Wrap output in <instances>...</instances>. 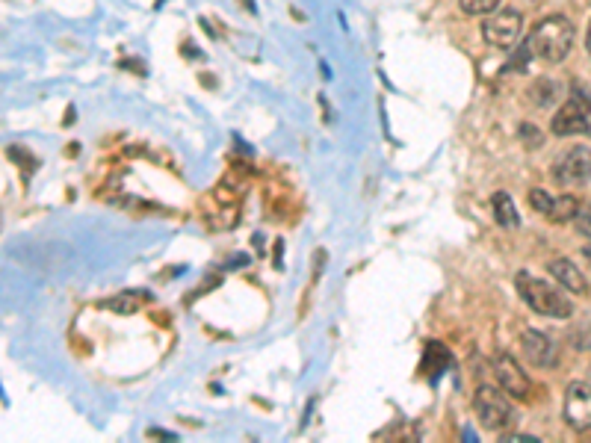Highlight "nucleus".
Instances as JSON below:
<instances>
[{
    "label": "nucleus",
    "mask_w": 591,
    "mask_h": 443,
    "mask_svg": "<svg viewBox=\"0 0 591 443\" xmlns=\"http://www.w3.org/2000/svg\"><path fill=\"white\" fill-rule=\"evenodd\" d=\"M574 39H577V30L565 15H547L535 24L526 42L532 48V57H538L541 63H562L571 54Z\"/></svg>",
    "instance_id": "nucleus-1"
},
{
    "label": "nucleus",
    "mask_w": 591,
    "mask_h": 443,
    "mask_svg": "<svg viewBox=\"0 0 591 443\" xmlns=\"http://www.w3.org/2000/svg\"><path fill=\"white\" fill-rule=\"evenodd\" d=\"M515 287H518V293H521V299H524L526 305L535 314H541V317L568 319L574 314L571 299L556 284H550V281H541V278H535L529 272H518L515 275Z\"/></svg>",
    "instance_id": "nucleus-2"
},
{
    "label": "nucleus",
    "mask_w": 591,
    "mask_h": 443,
    "mask_svg": "<svg viewBox=\"0 0 591 443\" xmlns=\"http://www.w3.org/2000/svg\"><path fill=\"white\" fill-rule=\"evenodd\" d=\"M473 411H476L479 423L488 432H503L515 420V408L509 402V393L503 387H494V384H479L476 387V393H473Z\"/></svg>",
    "instance_id": "nucleus-3"
},
{
    "label": "nucleus",
    "mask_w": 591,
    "mask_h": 443,
    "mask_svg": "<svg viewBox=\"0 0 591 443\" xmlns=\"http://www.w3.org/2000/svg\"><path fill=\"white\" fill-rule=\"evenodd\" d=\"M524 30V18L518 9H494L488 12V18L482 21V39L494 48H515Z\"/></svg>",
    "instance_id": "nucleus-4"
},
{
    "label": "nucleus",
    "mask_w": 591,
    "mask_h": 443,
    "mask_svg": "<svg viewBox=\"0 0 591 443\" xmlns=\"http://www.w3.org/2000/svg\"><path fill=\"white\" fill-rule=\"evenodd\" d=\"M550 130L556 136H577V133H589L591 130V98L583 89H574L571 98L562 104V110H556Z\"/></svg>",
    "instance_id": "nucleus-5"
},
{
    "label": "nucleus",
    "mask_w": 591,
    "mask_h": 443,
    "mask_svg": "<svg viewBox=\"0 0 591 443\" xmlns=\"http://www.w3.org/2000/svg\"><path fill=\"white\" fill-rule=\"evenodd\" d=\"M553 178L562 187H583L591 181V148L574 145L553 163Z\"/></svg>",
    "instance_id": "nucleus-6"
},
{
    "label": "nucleus",
    "mask_w": 591,
    "mask_h": 443,
    "mask_svg": "<svg viewBox=\"0 0 591 443\" xmlns=\"http://www.w3.org/2000/svg\"><path fill=\"white\" fill-rule=\"evenodd\" d=\"M565 423L574 432H589L591 429V384L586 381H571L565 390Z\"/></svg>",
    "instance_id": "nucleus-7"
},
{
    "label": "nucleus",
    "mask_w": 591,
    "mask_h": 443,
    "mask_svg": "<svg viewBox=\"0 0 591 443\" xmlns=\"http://www.w3.org/2000/svg\"><path fill=\"white\" fill-rule=\"evenodd\" d=\"M494 376L497 384L512 396V399H526L532 393V381L526 376V370L512 358V355H497L494 361Z\"/></svg>",
    "instance_id": "nucleus-8"
},
{
    "label": "nucleus",
    "mask_w": 591,
    "mask_h": 443,
    "mask_svg": "<svg viewBox=\"0 0 591 443\" xmlns=\"http://www.w3.org/2000/svg\"><path fill=\"white\" fill-rule=\"evenodd\" d=\"M521 352H524L526 364L541 367V370H550V367H556V361H559L556 343H553L547 334L532 331V328H526L524 334H521Z\"/></svg>",
    "instance_id": "nucleus-9"
},
{
    "label": "nucleus",
    "mask_w": 591,
    "mask_h": 443,
    "mask_svg": "<svg viewBox=\"0 0 591 443\" xmlns=\"http://www.w3.org/2000/svg\"><path fill=\"white\" fill-rule=\"evenodd\" d=\"M550 275L565 287V290H571V293H580V296H586L589 293V281H586V275L571 263V260H565V257H556V260H550Z\"/></svg>",
    "instance_id": "nucleus-10"
},
{
    "label": "nucleus",
    "mask_w": 591,
    "mask_h": 443,
    "mask_svg": "<svg viewBox=\"0 0 591 443\" xmlns=\"http://www.w3.org/2000/svg\"><path fill=\"white\" fill-rule=\"evenodd\" d=\"M491 210H494V219H497L500 228H509V231L521 228V213H518L509 192H494L491 195Z\"/></svg>",
    "instance_id": "nucleus-11"
},
{
    "label": "nucleus",
    "mask_w": 591,
    "mask_h": 443,
    "mask_svg": "<svg viewBox=\"0 0 591 443\" xmlns=\"http://www.w3.org/2000/svg\"><path fill=\"white\" fill-rule=\"evenodd\" d=\"M577 213H580V201L574 195H559V198H553V207H550L547 219L550 222H574Z\"/></svg>",
    "instance_id": "nucleus-12"
},
{
    "label": "nucleus",
    "mask_w": 591,
    "mask_h": 443,
    "mask_svg": "<svg viewBox=\"0 0 591 443\" xmlns=\"http://www.w3.org/2000/svg\"><path fill=\"white\" fill-rule=\"evenodd\" d=\"M559 83H553V80H538V86H535V101L541 104V107H550L556 98H559Z\"/></svg>",
    "instance_id": "nucleus-13"
},
{
    "label": "nucleus",
    "mask_w": 591,
    "mask_h": 443,
    "mask_svg": "<svg viewBox=\"0 0 591 443\" xmlns=\"http://www.w3.org/2000/svg\"><path fill=\"white\" fill-rule=\"evenodd\" d=\"M500 3H503V0H459L461 12H467V15H488V12H494Z\"/></svg>",
    "instance_id": "nucleus-14"
},
{
    "label": "nucleus",
    "mask_w": 591,
    "mask_h": 443,
    "mask_svg": "<svg viewBox=\"0 0 591 443\" xmlns=\"http://www.w3.org/2000/svg\"><path fill=\"white\" fill-rule=\"evenodd\" d=\"M110 308L113 311H122V314H133L139 308V299H136V293H122V296H116L110 302Z\"/></svg>",
    "instance_id": "nucleus-15"
},
{
    "label": "nucleus",
    "mask_w": 591,
    "mask_h": 443,
    "mask_svg": "<svg viewBox=\"0 0 591 443\" xmlns=\"http://www.w3.org/2000/svg\"><path fill=\"white\" fill-rule=\"evenodd\" d=\"M529 204L538 210V213H550V207H553V195H547L544 190H529Z\"/></svg>",
    "instance_id": "nucleus-16"
},
{
    "label": "nucleus",
    "mask_w": 591,
    "mask_h": 443,
    "mask_svg": "<svg viewBox=\"0 0 591 443\" xmlns=\"http://www.w3.org/2000/svg\"><path fill=\"white\" fill-rule=\"evenodd\" d=\"M574 222H577V231L591 240V201L580 207V213H577V219H574Z\"/></svg>",
    "instance_id": "nucleus-17"
},
{
    "label": "nucleus",
    "mask_w": 591,
    "mask_h": 443,
    "mask_svg": "<svg viewBox=\"0 0 591 443\" xmlns=\"http://www.w3.org/2000/svg\"><path fill=\"white\" fill-rule=\"evenodd\" d=\"M586 48H589V57H591V21H589V33H586Z\"/></svg>",
    "instance_id": "nucleus-18"
},
{
    "label": "nucleus",
    "mask_w": 591,
    "mask_h": 443,
    "mask_svg": "<svg viewBox=\"0 0 591 443\" xmlns=\"http://www.w3.org/2000/svg\"><path fill=\"white\" fill-rule=\"evenodd\" d=\"M586 257H589V260H591V246H586Z\"/></svg>",
    "instance_id": "nucleus-19"
}]
</instances>
